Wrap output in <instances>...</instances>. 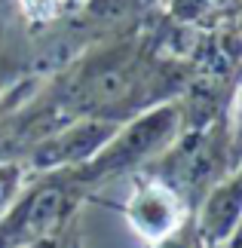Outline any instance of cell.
I'll list each match as a JSON object with an SVG mask.
<instances>
[{
    "mask_svg": "<svg viewBox=\"0 0 242 248\" xmlns=\"http://www.w3.org/2000/svg\"><path fill=\"white\" fill-rule=\"evenodd\" d=\"M129 217H132V224L138 227V233H144L147 239H162V236L178 224V208H175V199H172L166 190L153 187L147 193L141 190V193L132 199Z\"/></svg>",
    "mask_w": 242,
    "mask_h": 248,
    "instance_id": "1",
    "label": "cell"
},
{
    "mask_svg": "<svg viewBox=\"0 0 242 248\" xmlns=\"http://www.w3.org/2000/svg\"><path fill=\"white\" fill-rule=\"evenodd\" d=\"M25 13L34 18V22H46V18L55 16V6H59V0H22Z\"/></svg>",
    "mask_w": 242,
    "mask_h": 248,
    "instance_id": "2",
    "label": "cell"
}]
</instances>
